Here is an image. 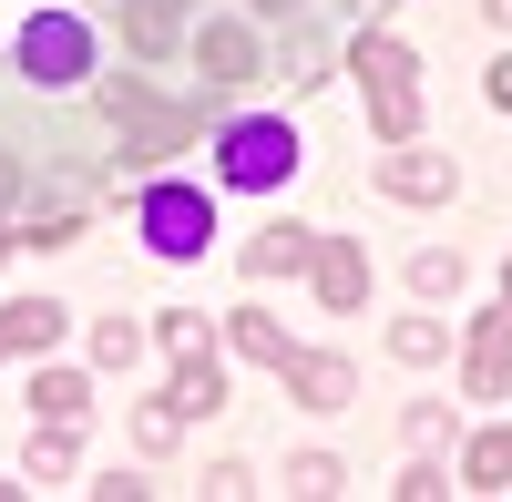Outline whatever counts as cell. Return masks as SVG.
<instances>
[{"label":"cell","mask_w":512,"mask_h":502,"mask_svg":"<svg viewBox=\"0 0 512 502\" xmlns=\"http://www.w3.org/2000/svg\"><path fill=\"white\" fill-rule=\"evenodd\" d=\"M441 349H451V339H441V318H400V328H390V359H400V369H431Z\"/></svg>","instance_id":"19"},{"label":"cell","mask_w":512,"mask_h":502,"mask_svg":"<svg viewBox=\"0 0 512 502\" xmlns=\"http://www.w3.org/2000/svg\"><path fill=\"white\" fill-rule=\"evenodd\" d=\"M21 205V154H0V216Z\"/></svg>","instance_id":"26"},{"label":"cell","mask_w":512,"mask_h":502,"mask_svg":"<svg viewBox=\"0 0 512 502\" xmlns=\"http://www.w3.org/2000/svg\"><path fill=\"white\" fill-rule=\"evenodd\" d=\"M103 113L123 123V144H134V154H185V144L205 134V113H195V103H164V93H144L134 72H103Z\"/></svg>","instance_id":"2"},{"label":"cell","mask_w":512,"mask_h":502,"mask_svg":"<svg viewBox=\"0 0 512 502\" xmlns=\"http://www.w3.org/2000/svg\"><path fill=\"white\" fill-rule=\"evenodd\" d=\"M164 410H175V421H216V410H226V369L185 349V369H175V400H164Z\"/></svg>","instance_id":"12"},{"label":"cell","mask_w":512,"mask_h":502,"mask_svg":"<svg viewBox=\"0 0 512 502\" xmlns=\"http://www.w3.org/2000/svg\"><path fill=\"white\" fill-rule=\"evenodd\" d=\"M31 82H52V93H62V82H82V72H93V31H82L72 11H31V31H21V52H11Z\"/></svg>","instance_id":"4"},{"label":"cell","mask_w":512,"mask_h":502,"mask_svg":"<svg viewBox=\"0 0 512 502\" xmlns=\"http://www.w3.org/2000/svg\"><path fill=\"white\" fill-rule=\"evenodd\" d=\"M410 287H420V298H451V287H461V257H451V246H431V257L410 267Z\"/></svg>","instance_id":"22"},{"label":"cell","mask_w":512,"mask_h":502,"mask_svg":"<svg viewBox=\"0 0 512 502\" xmlns=\"http://www.w3.org/2000/svg\"><path fill=\"white\" fill-rule=\"evenodd\" d=\"M461 390H472V400H502L512 390V298L492 318H472V339H461Z\"/></svg>","instance_id":"6"},{"label":"cell","mask_w":512,"mask_h":502,"mask_svg":"<svg viewBox=\"0 0 512 502\" xmlns=\"http://www.w3.org/2000/svg\"><path fill=\"white\" fill-rule=\"evenodd\" d=\"M502 298H512V267H502Z\"/></svg>","instance_id":"30"},{"label":"cell","mask_w":512,"mask_h":502,"mask_svg":"<svg viewBox=\"0 0 512 502\" xmlns=\"http://www.w3.org/2000/svg\"><path fill=\"white\" fill-rule=\"evenodd\" d=\"M287 482H297V492H338V482H349V472H338L328 451H297V462H287Z\"/></svg>","instance_id":"23"},{"label":"cell","mask_w":512,"mask_h":502,"mask_svg":"<svg viewBox=\"0 0 512 502\" xmlns=\"http://www.w3.org/2000/svg\"><path fill=\"white\" fill-rule=\"evenodd\" d=\"M185 21H195V0H123V41H134L144 62H164L185 41Z\"/></svg>","instance_id":"7"},{"label":"cell","mask_w":512,"mask_h":502,"mask_svg":"<svg viewBox=\"0 0 512 502\" xmlns=\"http://www.w3.org/2000/svg\"><path fill=\"white\" fill-rule=\"evenodd\" d=\"M175 431H185L175 410H144V421H134V441H144V451H164V462H175Z\"/></svg>","instance_id":"24"},{"label":"cell","mask_w":512,"mask_h":502,"mask_svg":"<svg viewBox=\"0 0 512 502\" xmlns=\"http://www.w3.org/2000/svg\"><path fill=\"white\" fill-rule=\"evenodd\" d=\"M482 93H492V103H502V113H512V52H502V62H492V72H482Z\"/></svg>","instance_id":"25"},{"label":"cell","mask_w":512,"mask_h":502,"mask_svg":"<svg viewBox=\"0 0 512 502\" xmlns=\"http://www.w3.org/2000/svg\"><path fill=\"white\" fill-rule=\"evenodd\" d=\"M461 482H472V492H512V431H502V421L461 451Z\"/></svg>","instance_id":"15"},{"label":"cell","mask_w":512,"mask_h":502,"mask_svg":"<svg viewBox=\"0 0 512 502\" xmlns=\"http://www.w3.org/2000/svg\"><path fill=\"white\" fill-rule=\"evenodd\" d=\"M379 195H400V205H441V195H451V164H441V154H410V144H400L390 164H379Z\"/></svg>","instance_id":"9"},{"label":"cell","mask_w":512,"mask_h":502,"mask_svg":"<svg viewBox=\"0 0 512 502\" xmlns=\"http://www.w3.org/2000/svg\"><path fill=\"white\" fill-rule=\"evenodd\" d=\"M287 82H297V93H318V82H328V41H318V31L287 41Z\"/></svg>","instance_id":"20"},{"label":"cell","mask_w":512,"mask_h":502,"mask_svg":"<svg viewBox=\"0 0 512 502\" xmlns=\"http://www.w3.org/2000/svg\"><path fill=\"white\" fill-rule=\"evenodd\" d=\"M216 175L236 185V195H277L287 175H297V134L277 113H256V123H226V144H216Z\"/></svg>","instance_id":"3"},{"label":"cell","mask_w":512,"mask_h":502,"mask_svg":"<svg viewBox=\"0 0 512 502\" xmlns=\"http://www.w3.org/2000/svg\"><path fill=\"white\" fill-rule=\"evenodd\" d=\"M308 257H318V226H267V236L246 246L256 277H287V267H308Z\"/></svg>","instance_id":"14"},{"label":"cell","mask_w":512,"mask_h":502,"mask_svg":"<svg viewBox=\"0 0 512 502\" xmlns=\"http://www.w3.org/2000/svg\"><path fill=\"white\" fill-rule=\"evenodd\" d=\"M308 277H318V308H338V318L369 298V267H359V246H349V236H328L318 257H308Z\"/></svg>","instance_id":"8"},{"label":"cell","mask_w":512,"mask_h":502,"mask_svg":"<svg viewBox=\"0 0 512 502\" xmlns=\"http://www.w3.org/2000/svg\"><path fill=\"white\" fill-rule=\"evenodd\" d=\"M205 236H216V216H205L195 185H154L144 195V246L154 257H205Z\"/></svg>","instance_id":"5"},{"label":"cell","mask_w":512,"mask_h":502,"mask_svg":"<svg viewBox=\"0 0 512 502\" xmlns=\"http://www.w3.org/2000/svg\"><path fill=\"white\" fill-rule=\"evenodd\" d=\"M349 72L369 82V123H379L390 144H410V134H420V62H410V41H400V31H359Z\"/></svg>","instance_id":"1"},{"label":"cell","mask_w":512,"mask_h":502,"mask_svg":"<svg viewBox=\"0 0 512 502\" xmlns=\"http://www.w3.org/2000/svg\"><path fill=\"white\" fill-rule=\"evenodd\" d=\"M246 11H267V21H297V11H308V0H246Z\"/></svg>","instance_id":"27"},{"label":"cell","mask_w":512,"mask_h":502,"mask_svg":"<svg viewBox=\"0 0 512 502\" xmlns=\"http://www.w3.org/2000/svg\"><path fill=\"white\" fill-rule=\"evenodd\" d=\"M287 390L308 400V410H338L359 380H349V359H318V349H287Z\"/></svg>","instance_id":"11"},{"label":"cell","mask_w":512,"mask_h":502,"mask_svg":"<svg viewBox=\"0 0 512 502\" xmlns=\"http://www.w3.org/2000/svg\"><path fill=\"white\" fill-rule=\"evenodd\" d=\"M11 246H21V236H11V226H0V267H11Z\"/></svg>","instance_id":"28"},{"label":"cell","mask_w":512,"mask_h":502,"mask_svg":"<svg viewBox=\"0 0 512 502\" xmlns=\"http://www.w3.org/2000/svg\"><path fill=\"white\" fill-rule=\"evenodd\" d=\"M21 472H31V482H72V472H82V441H72V421H52V431H41V441L21 451Z\"/></svg>","instance_id":"16"},{"label":"cell","mask_w":512,"mask_h":502,"mask_svg":"<svg viewBox=\"0 0 512 502\" xmlns=\"http://www.w3.org/2000/svg\"><path fill=\"white\" fill-rule=\"evenodd\" d=\"M492 21H512V0H492Z\"/></svg>","instance_id":"29"},{"label":"cell","mask_w":512,"mask_h":502,"mask_svg":"<svg viewBox=\"0 0 512 502\" xmlns=\"http://www.w3.org/2000/svg\"><path fill=\"white\" fill-rule=\"evenodd\" d=\"M226 349H236V359H256V369H287V328H267V318L246 308V318H226Z\"/></svg>","instance_id":"17"},{"label":"cell","mask_w":512,"mask_h":502,"mask_svg":"<svg viewBox=\"0 0 512 502\" xmlns=\"http://www.w3.org/2000/svg\"><path fill=\"white\" fill-rule=\"evenodd\" d=\"M195 62H205V82H246L256 72V31L246 21H216V31L195 41Z\"/></svg>","instance_id":"13"},{"label":"cell","mask_w":512,"mask_h":502,"mask_svg":"<svg viewBox=\"0 0 512 502\" xmlns=\"http://www.w3.org/2000/svg\"><path fill=\"white\" fill-rule=\"evenodd\" d=\"M62 318H72V308H52V298H11V308H0V359L52 349V339H62Z\"/></svg>","instance_id":"10"},{"label":"cell","mask_w":512,"mask_h":502,"mask_svg":"<svg viewBox=\"0 0 512 502\" xmlns=\"http://www.w3.org/2000/svg\"><path fill=\"white\" fill-rule=\"evenodd\" d=\"M93 359H103V369L144 359V328H134V318H103V328H93Z\"/></svg>","instance_id":"21"},{"label":"cell","mask_w":512,"mask_h":502,"mask_svg":"<svg viewBox=\"0 0 512 502\" xmlns=\"http://www.w3.org/2000/svg\"><path fill=\"white\" fill-rule=\"evenodd\" d=\"M31 410H41V421H82L93 400H82V380H72V369H41V380H31Z\"/></svg>","instance_id":"18"}]
</instances>
